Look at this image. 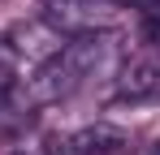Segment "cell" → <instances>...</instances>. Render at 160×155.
I'll list each match as a JSON object with an SVG mask.
<instances>
[{
	"label": "cell",
	"mask_w": 160,
	"mask_h": 155,
	"mask_svg": "<svg viewBox=\"0 0 160 155\" xmlns=\"http://www.w3.org/2000/svg\"><path fill=\"white\" fill-rule=\"evenodd\" d=\"M43 17L65 39H78V35H112L121 26V4L117 0H48Z\"/></svg>",
	"instance_id": "1"
},
{
	"label": "cell",
	"mask_w": 160,
	"mask_h": 155,
	"mask_svg": "<svg viewBox=\"0 0 160 155\" xmlns=\"http://www.w3.org/2000/svg\"><path fill=\"white\" fill-rule=\"evenodd\" d=\"M112 99L117 103H156L160 99V48L130 56L112 73Z\"/></svg>",
	"instance_id": "2"
},
{
	"label": "cell",
	"mask_w": 160,
	"mask_h": 155,
	"mask_svg": "<svg viewBox=\"0 0 160 155\" xmlns=\"http://www.w3.org/2000/svg\"><path fill=\"white\" fill-rule=\"evenodd\" d=\"M9 43H13V52H18V60L26 56L30 65H43V60H52L56 52L65 48L69 39L56 30L43 13L39 17H30V22H22V26H13V35H9Z\"/></svg>",
	"instance_id": "3"
},
{
	"label": "cell",
	"mask_w": 160,
	"mask_h": 155,
	"mask_svg": "<svg viewBox=\"0 0 160 155\" xmlns=\"http://www.w3.org/2000/svg\"><path fill=\"white\" fill-rule=\"evenodd\" d=\"M35 112H39V103L30 99L26 82H9V86H0V142L22 138V134L35 125Z\"/></svg>",
	"instance_id": "4"
},
{
	"label": "cell",
	"mask_w": 160,
	"mask_h": 155,
	"mask_svg": "<svg viewBox=\"0 0 160 155\" xmlns=\"http://www.w3.org/2000/svg\"><path fill=\"white\" fill-rule=\"evenodd\" d=\"M74 155H130V134L121 125H108V121H95V125L78 129L69 138Z\"/></svg>",
	"instance_id": "5"
},
{
	"label": "cell",
	"mask_w": 160,
	"mask_h": 155,
	"mask_svg": "<svg viewBox=\"0 0 160 155\" xmlns=\"http://www.w3.org/2000/svg\"><path fill=\"white\" fill-rule=\"evenodd\" d=\"M9 82H18V52L9 39H0V86H9Z\"/></svg>",
	"instance_id": "6"
},
{
	"label": "cell",
	"mask_w": 160,
	"mask_h": 155,
	"mask_svg": "<svg viewBox=\"0 0 160 155\" xmlns=\"http://www.w3.org/2000/svg\"><path fill=\"white\" fill-rule=\"evenodd\" d=\"M143 35H147L152 48H160V4H152V9L143 13Z\"/></svg>",
	"instance_id": "7"
},
{
	"label": "cell",
	"mask_w": 160,
	"mask_h": 155,
	"mask_svg": "<svg viewBox=\"0 0 160 155\" xmlns=\"http://www.w3.org/2000/svg\"><path fill=\"white\" fill-rule=\"evenodd\" d=\"M143 155H160V142H156V147H147V151H143Z\"/></svg>",
	"instance_id": "8"
},
{
	"label": "cell",
	"mask_w": 160,
	"mask_h": 155,
	"mask_svg": "<svg viewBox=\"0 0 160 155\" xmlns=\"http://www.w3.org/2000/svg\"><path fill=\"white\" fill-rule=\"evenodd\" d=\"M13 155H43V151H13Z\"/></svg>",
	"instance_id": "9"
}]
</instances>
